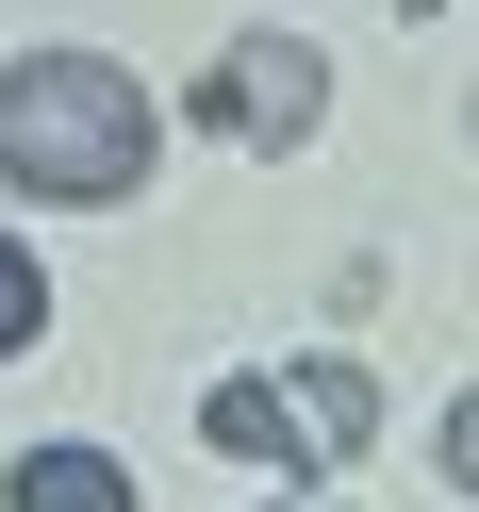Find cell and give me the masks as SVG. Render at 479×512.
<instances>
[{
    "label": "cell",
    "mask_w": 479,
    "mask_h": 512,
    "mask_svg": "<svg viewBox=\"0 0 479 512\" xmlns=\"http://www.w3.org/2000/svg\"><path fill=\"white\" fill-rule=\"evenodd\" d=\"M281 397H298V430H314V463H347V446L380 430V380H364V364H298V380H281Z\"/></svg>",
    "instance_id": "obj_5"
},
{
    "label": "cell",
    "mask_w": 479,
    "mask_h": 512,
    "mask_svg": "<svg viewBox=\"0 0 479 512\" xmlns=\"http://www.w3.org/2000/svg\"><path fill=\"white\" fill-rule=\"evenodd\" d=\"M166 166V116H149V83L116 67V50H17L0 67V182L17 199H133V182Z\"/></svg>",
    "instance_id": "obj_1"
},
{
    "label": "cell",
    "mask_w": 479,
    "mask_h": 512,
    "mask_svg": "<svg viewBox=\"0 0 479 512\" xmlns=\"http://www.w3.org/2000/svg\"><path fill=\"white\" fill-rule=\"evenodd\" d=\"M0 512H133V463H116V446H17Z\"/></svg>",
    "instance_id": "obj_3"
},
{
    "label": "cell",
    "mask_w": 479,
    "mask_h": 512,
    "mask_svg": "<svg viewBox=\"0 0 479 512\" xmlns=\"http://www.w3.org/2000/svg\"><path fill=\"white\" fill-rule=\"evenodd\" d=\"M199 446H232V463H314V430H298L281 380H215V397H199Z\"/></svg>",
    "instance_id": "obj_4"
},
{
    "label": "cell",
    "mask_w": 479,
    "mask_h": 512,
    "mask_svg": "<svg viewBox=\"0 0 479 512\" xmlns=\"http://www.w3.org/2000/svg\"><path fill=\"white\" fill-rule=\"evenodd\" d=\"M314 116H331V67H314V34H248V50H232V133L298 149Z\"/></svg>",
    "instance_id": "obj_2"
},
{
    "label": "cell",
    "mask_w": 479,
    "mask_h": 512,
    "mask_svg": "<svg viewBox=\"0 0 479 512\" xmlns=\"http://www.w3.org/2000/svg\"><path fill=\"white\" fill-rule=\"evenodd\" d=\"M34 331H50V265L0 232V347H34Z\"/></svg>",
    "instance_id": "obj_6"
}]
</instances>
